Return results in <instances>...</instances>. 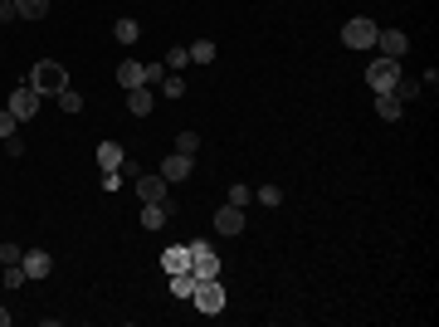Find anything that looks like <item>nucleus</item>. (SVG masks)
Listing matches in <instances>:
<instances>
[{"instance_id": "f257e3e1", "label": "nucleus", "mask_w": 439, "mask_h": 327, "mask_svg": "<svg viewBox=\"0 0 439 327\" xmlns=\"http://www.w3.org/2000/svg\"><path fill=\"white\" fill-rule=\"evenodd\" d=\"M39 98H54L59 88H69V69L59 64V59H39L34 69H29V79H25Z\"/></svg>"}, {"instance_id": "f03ea898", "label": "nucleus", "mask_w": 439, "mask_h": 327, "mask_svg": "<svg viewBox=\"0 0 439 327\" xmlns=\"http://www.w3.org/2000/svg\"><path fill=\"white\" fill-rule=\"evenodd\" d=\"M376 20H366V15H356V20H346L342 25V44L346 49H376Z\"/></svg>"}, {"instance_id": "7ed1b4c3", "label": "nucleus", "mask_w": 439, "mask_h": 327, "mask_svg": "<svg viewBox=\"0 0 439 327\" xmlns=\"http://www.w3.org/2000/svg\"><path fill=\"white\" fill-rule=\"evenodd\" d=\"M366 84H371V93H396V84H400V59H371Z\"/></svg>"}, {"instance_id": "20e7f679", "label": "nucleus", "mask_w": 439, "mask_h": 327, "mask_svg": "<svg viewBox=\"0 0 439 327\" xmlns=\"http://www.w3.org/2000/svg\"><path fill=\"white\" fill-rule=\"evenodd\" d=\"M191 303H196V313H205V318L224 313V288H219V279H196V293H191Z\"/></svg>"}, {"instance_id": "39448f33", "label": "nucleus", "mask_w": 439, "mask_h": 327, "mask_svg": "<svg viewBox=\"0 0 439 327\" xmlns=\"http://www.w3.org/2000/svg\"><path fill=\"white\" fill-rule=\"evenodd\" d=\"M191 274H196V279H219L215 244H205V239H196V244H191Z\"/></svg>"}, {"instance_id": "423d86ee", "label": "nucleus", "mask_w": 439, "mask_h": 327, "mask_svg": "<svg viewBox=\"0 0 439 327\" xmlns=\"http://www.w3.org/2000/svg\"><path fill=\"white\" fill-rule=\"evenodd\" d=\"M137 196H142V206H161V201L171 196V181H166L161 171H142V176H137Z\"/></svg>"}, {"instance_id": "0eeeda50", "label": "nucleus", "mask_w": 439, "mask_h": 327, "mask_svg": "<svg viewBox=\"0 0 439 327\" xmlns=\"http://www.w3.org/2000/svg\"><path fill=\"white\" fill-rule=\"evenodd\" d=\"M10 112H15L20 122H29V117H39V93H34L29 84H20V88L10 93Z\"/></svg>"}, {"instance_id": "6e6552de", "label": "nucleus", "mask_w": 439, "mask_h": 327, "mask_svg": "<svg viewBox=\"0 0 439 327\" xmlns=\"http://www.w3.org/2000/svg\"><path fill=\"white\" fill-rule=\"evenodd\" d=\"M376 49H381V59H400V54L410 49V34H400V29H376Z\"/></svg>"}, {"instance_id": "1a4fd4ad", "label": "nucleus", "mask_w": 439, "mask_h": 327, "mask_svg": "<svg viewBox=\"0 0 439 327\" xmlns=\"http://www.w3.org/2000/svg\"><path fill=\"white\" fill-rule=\"evenodd\" d=\"M20 269H25V279H49V274H54V259H49L44 249H25V254H20Z\"/></svg>"}, {"instance_id": "9d476101", "label": "nucleus", "mask_w": 439, "mask_h": 327, "mask_svg": "<svg viewBox=\"0 0 439 327\" xmlns=\"http://www.w3.org/2000/svg\"><path fill=\"white\" fill-rule=\"evenodd\" d=\"M147 84V64H137V59H127V64H117V88L122 93H132V88H142ZM151 88V84H147Z\"/></svg>"}, {"instance_id": "9b49d317", "label": "nucleus", "mask_w": 439, "mask_h": 327, "mask_svg": "<svg viewBox=\"0 0 439 327\" xmlns=\"http://www.w3.org/2000/svg\"><path fill=\"white\" fill-rule=\"evenodd\" d=\"M215 234H229V239L244 234V211H239V206H219L215 211Z\"/></svg>"}, {"instance_id": "f8f14e48", "label": "nucleus", "mask_w": 439, "mask_h": 327, "mask_svg": "<svg viewBox=\"0 0 439 327\" xmlns=\"http://www.w3.org/2000/svg\"><path fill=\"white\" fill-rule=\"evenodd\" d=\"M191 269V244H171L161 254V274H186Z\"/></svg>"}, {"instance_id": "ddd939ff", "label": "nucleus", "mask_w": 439, "mask_h": 327, "mask_svg": "<svg viewBox=\"0 0 439 327\" xmlns=\"http://www.w3.org/2000/svg\"><path fill=\"white\" fill-rule=\"evenodd\" d=\"M93 156H98V166H103V171H122V161H127V152H122L117 142H98V152H93Z\"/></svg>"}, {"instance_id": "4468645a", "label": "nucleus", "mask_w": 439, "mask_h": 327, "mask_svg": "<svg viewBox=\"0 0 439 327\" xmlns=\"http://www.w3.org/2000/svg\"><path fill=\"white\" fill-rule=\"evenodd\" d=\"M161 176H166L171 186H176V181H186V176H191V156H181V152H176V156H166V161H161Z\"/></svg>"}, {"instance_id": "2eb2a0df", "label": "nucleus", "mask_w": 439, "mask_h": 327, "mask_svg": "<svg viewBox=\"0 0 439 327\" xmlns=\"http://www.w3.org/2000/svg\"><path fill=\"white\" fill-rule=\"evenodd\" d=\"M400 112H405V103H400L396 93H376V117H386V122H400Z\"/></svg>"}, {"instance_id": "dca6fc26", "label": "nucleus", "mask_w": 439, "mask_h": 327, "mask_svg": "<svg viewBox=\"0 0 439 327\" xmlns=\"http://www.w3.org/2000/svg\"><path fill=\"white\" fill-rule=\"evenodd\" d=\"M151 103H156V93H151V88H147V84H142V88H132V93H127V108L137 112V117H147V112H151Z\"/></svg>"}, {"instance_id": "f3484780", "label": "nucleus", "mask_w": 439, "mask_h": 327, "mask_svg": "<svg viewBox=\"0 0 439 327\" xmlns=\"http://www.w3.org/2000/svg\"><path fill=\"white\" fill-rule=\"evenodd\" d=\"M191 49V64H215V39H196V44H186Z\"/></svg>"}, {"instance_id": "a211bd4d", "label": "nucleus", "mask_w": 439, "mask_h": 327, "mask_svg": "<svg viewBox=\"0 0 439 327\" xmlns=\"http://www.w3.org/2000/svg\"><path fill=\"white\" fill-rule=\"evenodd\" d=\"M112 34H117V44H137V39H142V25H137V20H117Z\"/></svg>"}, {"instance_id": "6ab92c4d", "label": "nucleus", "mask_w": 439, "mask_h": 327, "mask_svg": "<svg viewBox=\"0 0 439 327\" xmlns=\"http://www.w3.org/2000/svg\"><path fill=\"white\" fill-rule=\"evenodd\" d=\"M15 10H20V20H44L49 0H15Z\"/></svg>"}, {"instance_id": "aec40b11", "label": "nucleus", "mask_w": 439, "mask_h": 327, "mask_svg": "<svg viewBox=\"0 0 439 327\" xmlns=\"http://www.w3.org/2000/svg\"><path fill=\"white\" fill-rule=\"evenodd\" d=\"M171 293H176V298H191V293H196V274H191V269H186V274H171Z\"/></svg>"}, {"instance_id": "412c9836", "label": "nucleus", "mask_w": 439, "mask_h": 327, "mask_svg": "<svg viewBox=\"0 0 439 327\" xmlns=\"http://www.w3.org/2000/svg\"><path fill=\"white\" fill-rule=\"evenodd\" d=\"M54 103H59L64 112H83V98H79V88H59V93H54Z\"/></svg>"}, {"instance_id": "4be33fe9", "label": "nucleus", "mask_w": 439, "mask_h": 327, "mask_svg": "<svg viewBox=\"0 0 439 327\" xmlns=\"http://www.w3.org/2000/svg\"><path fill=\"white\" fill-rule=\"evenodd\" d=\"M166 206H142V225H147V229H161V225H166Z\"/></svg>"}, {"instance_id": "5701e85b", "label": "nucleus", "mask_w": 439, "mask_h": 327, "mask_svg": "<svg viewBox=\"0 0 439 327\" xmlns=\"http://www.w3.org/2000/svg\"><path fill=\"white\" fill-rule=\"evenodd\" d=\"M161 98H186V79L166 74V79H161Z\"/></svg>"}, {"instance_id": "b1692460", "label": "nucleus", "mask_w": 439, "mask_h": 327, "mask_svg": "<svg viewBox=\"0 0 439 327\" xmlns=\"http://www.w3.org/2000/svg\"><path fill=\"white\" fill-rule=\"evenodd\" d=\"M186 64H191V49H186V44L166 49V69H186Z\"/></svg>"}, {"instance_id": "393cba45", "label": "nucleus", "mask_w": 439, "mask_h": 327, "mask_svg": "<svg viewBox=\"0 0 439 327\" xmlns=\"http://www.w3.org/2000/svg\"><path fill=\"white\" fill-rule=\"evenodd\" d=\"M420 88H425V84H415V79H405V74H400V84H396V98H400V103H410Z\"/></svg>"}, {"instance_id": "a878e982", "label": "nucleus", "mask_w": 439, "mask_h": 327, "mask_svg": "<svg viewBox=\"0 0 439 327\" xmlns=\"http://www.w3.org/2000/svg\"><path fill=\"white\" fill-rule=\"evenodd\" d=\"M176 152H181V156H196V152H201V137H196V132H181V137H176Z\"/></svg>"}, {"instance_id": "bb28decb", "label": "nucleus", "mask_w": 439, "mask_h": 327, "mask_svg": "<svg viewBox=\"0 0 439 327\" xmlns=\"http://www.w3.org/2000/svg\"><path fill=\"white\" fill-rule=\"evenodd\" d=\"M0 283H5V288H25V269H20V264H5Z\"/></svg>"}, {"instance_id": "cd10ccee", "label": "nucleus", "mask_w": 439, "mask_h": 327, "mask_svg": "<svg viewBox=\"0 0 439 327\" xmlns=\"http://www.w3.org/2000/svg\"><path fill=\"white\" fill-rule=\"evenodd\" d=\"M249 201H254V191H249V186H239V181H234V186H229V206H239V211H244V206H249Z\"/></svg>"}, {"instance_id": "c85d7f7f", "label": "nucleus", "mask_w": 439, "mask_h": 327, "mask_svg": "<svg viewBox=\"0 0 439 327\" xmlns=\"http://www.w3.org/2000/svg\"><path fill=\"white\" fill-rule=\"evenodd\" d=\"M254 201H259V206H269V211H273V206H278V201H283V191H278V186H264V191H254Z\"/></svg>"}, {"instance_id": "c756f323", "label": "nucleus", "mask_w": 439, "mask_h": 327, "mask_svg": "<svg viewBox=\"0 0 439 327\" xmlns=\"http://www.w3.org/2000/svg\"><path fill=\"white\" fill-rule=\"evenodd\" d=\"M15 132H20V117L5 108V112H0V142H5V137H15Z\"/></svg>"}, {"instance_id": "7c9ffc66", "label": "nucleus", "mask_w": 439, "mask_h": 327, "mask_svg": "<svg viewBox=\"0 0 439 327\" xmlns=\"http://www.w3.org/2000/svg\"><path fill=\"white\" fill-rule=\"evenodd\" d=\"M20 254H25L20 244H0V264H20Z\"/></svg>"}, {"instance_id": "2f4dec72", "label": "nucleus", "mask_w": 439, "mask_h": 327, "mask_svg": "<svg viewBox=\"0 0 439 327\" xmlns=\"http://www.w3.org/2000/svg\"><path fill=\"white\" fill-rule=\"evenodd\" d=\"M161 79H166V64H147V84H151V88H156V84H161Z\"/></svg>"}, {"instance_id": "473e14b6", "label": "nucleus", "mask_w": 439, "mask_h": 327, "mask_svg": "<svg viewBox=\"0 0 439 327\" xmlns=\"http://www.w3.org/2000/svg\"><path fill=\"white\" fill-rule=\"evenodd\" d=\"M5 156H25V142H20V132H15V137H5Z\"/></svg>"}, {"instance_id": "72a5a7b5", "label": "nucleus", "mask_w": 439, "mask_h": 327, "mask_svg": "<svg viewBox=\"0 0 439 327\" xmlns=\"http://www.w3.org/2000/svg\"><path fill=\"white\" fill-rule=\"evenodd\" d=\"M117 186H122V176H117V171H103V191H108V196H117Z\"/></svg>"}, {"instance_id": "f704fd0d", "label": "nucleus", "mask_w": 439, "mask_h": 327, "mask_svg": "<svg viewBox=\"0 0 439 327\" xmlns=\"http://www.w3.org/2000/svg\"><path fill=\"white\" fill-rule=\"evenodd\" d=\"M15 20H20V10H15V0H10V5H0V25H15Z\"/></svg>"}, {"instance_id": "c9c22d12", "label": "nucleus", "mask_w": 439, "mask_h": 327, "mask_svg": "<svg viewBox=\"0 0 439 327\" xmlns=\"http://www.w3.org/2000/svg\"><path fill=\"white\" fill-rule=\"evenodd\" d=\"M5 323H10V313H5V308H0V327H5Z\"/></svg>"}, {"instance_id": "e433bc0d", "label": "nucleus", "mask_w": 439, "mask_h": 327, "mask_svg": "<svg viewBox=\"0 0 439 327\" xmlns=\"http://www.w3.org/2000/svg\"><path fill=\"white\" fill-rule=\"evenodd\" d=\"M0 5H10V0H0Z\"/></svg>"}]
</instances>
